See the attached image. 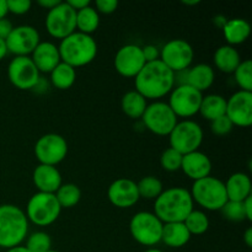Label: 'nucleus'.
Segmentation results:
<instances>
[{"label":"nucleus","instance_id":"1","mask_svg":"<svg viewBox=\"0 0 252 252\" xmlns=\"http://www.w3.org/2000/svg\"><path fill=\"white\" fill-rule=\"evenodd\" d=\"M135 91L147 100H158L171 93L175 86L174 71L170 70L161 61L145 63L134 78Z\"/></svg>","mask_w":252,"mask_h":252},{"label":"nucleus","instance_id":"2","mask_svg":"<svg viewBox=\"0 0 252 252\" xmlns=\"http://www.w3.org/2000/svg\"><path fill=\"white\" fill-rule=\"evenodd\" d=\"M193 199L189 189L184 187H171L161 192L154 201V214L166 223L184 221L193 211Z\"/></svg>","mask_w":252,"mask_h":252},{"label":"nucleus","instance_id":"3","mask_svg":"<svg viewBox=\"0 0 252 252\" xmlns=\"http://www.w3.org/2000/svg\"><path fill=\"white\" fill-rule=\"evenodd\" d=\"M29 234V219L20 207L15 204L0 206V248L20 246Z\"/></svg>","mask_w":252,"mask_h":252},{"label":"nucleus","instance_id":"4","mask_svg":"<svg viewBox=\"0 0 252 252\" xmlns=\"http://www.w3.org/2000/svg\"><path fill=\"white\" fill-rule=\"evenodd\" d=\"M58 49L61 61L73 68L88 65L97 56V43L93 36L78 31L62 39Z\"/></svg>","mask_w":252,"mask_h":252},{"label":"nucleus","instance_id":"5","mask_svg":"<svg viewBox=\"0 0 252 252\" xmlns=\"http://www.w3.org/2000/svg\"><path fill=\"white\" fill-rule=\"evenodd\" d=\"M189 193L193 203H197L207 211H220L228 202L225 185L214 176H207L194 181Z\"/></svg>","mask_w":252,"mask_h":252},{"label":"nucleus","instance_id":"6","mask_svg":"<svg viewBox=\"0 0 252 252\" xmlns=\"http://www.w3.org/2000/svg\"><path fill=\"white\" fill-rule=\"evenodd\" d=\"M164 223L152 212H138L129 221V231L138 244L148 248L161 243Z\"/></svg>","mask_w":252,"mask_h":252},{"label":"nucleus","instance_id":"7","mask_svg":"<svg viewBox=\"0 0 252 252\" xmlns=\"http://www.w3.org/2000/svg\"><path fill=\"white\" fill-rule=\"evenodd\" d=\"M62 208L54 193L37 192L29 199L26 214L29 221L38 226H48L61 216Z\"/></svg>","mask_w":252,"mask_h":252},{"label":"nucleus","instance_id":"8","mask_svg":"<svg viewBox=\"0 0 252 252\" xmlns=\"http://www.w3.org/2000/svg\"><path fill=\"white\" fill-rule=\"evenodd\" d=\"M170 148L177 150L182 155L197 152L203 143V129L192 120L177 122L169 134Z\"/></svg>","mask_w":252,"mask_h":252},{"label":"nucleus","instance_id":"9","mask_svg":"<svg viewBox=\"0 0 252 252\" xmlns=\"http://www.w3.org/2000/svg\"><path fill=\"white\" fill-rule=\"evenodd\" d=\"M142 121L145 128L157 135H169L179 122L169 103L162 101H154L148 105Z\"/></svg>","mask_w":252,"mask_h":252},{"label":"nucleus","instance_id":"10","mask_svg":"<svg viewBox=\"0 0 252 252\" xmlns=\"http://www.w3.org/2000/svg\"><path fill=\"white\" fill-rule=\"evenodd\" d=\"M46 29L52 37L62 41L76 31V11L66 1H61L47 12Z\"/></svg>","mask_w":252,"mask_h":252},{"label":"nucleus","instance_id":"11","mask_svg":"<svg viewBox=\"0 0 252 252\" xmlns=\"http://www.w3.org/2000/svg\"><path fill=\"white\" fill-rule=\"evenodd\" d=\"M193 47L181 38L166 42L160 49V61L174 73L189 69L193 62Z\"/></svg>","mask_w":252,"mask_h":252},{"label":"nucleus","instance_id":"12","mask_svg":"<svg viewBox=\"0 0 252 252\" xmlns=\"http://www.w3.org/2000/svg\"><path fill=\"white\" fill-rule=\"evenodd\" d=\"M68 154L65 138L57 133H48L38 138L34 144V155L39 164L57 166Z\"/></svg>","mask_w":252,"mask_h":252},{"label":"nucleus","instance_id":"13","mask_svg":"<svg viewBox=\"0 0 252 252\" xmlns=\"http://www.w3.org/2000/svg\"><path fill=\"white\" fill-rule=\"evenodd\" d=\"M203 94L189 85H179L170 93L169 106L176 117L189 118L199 112Z\"/></svg>","mask_w":252,"mask_h":252},{"label":"nucleus","instance_id":"14","mask_svg":"<svg viewBox=\"0 0 252 252\" xmlns=\"http://www.w3.org/2000/svg\"><path fill=\"white\" fill-rule=\"evenodd\" d=\"M41 42L38 31L30 25H20L12 29L5 39L7 53L15 57H30Z\"/></svg>","mask_w":252,"mask_h":252},{"label":"nucleus","instance_id":"15","mask_svg":"<svg viewBox=\"0 0 252 252\" xmlns=\"http://www.w3.org/2000/svg\"><path fill=\"white\" fill-rule=\"evenodd\" d=\"M7 78L15 88L30 90L38 84L39 71L31 57H15L7 66Z\"/></svg>","mask_w":252,"mask_h":252},{"label":"nucleus","instance_id":"16","mask_svg":"<svg viewBox=\"0 0 252 252\" xmlns=\"http://www.w3.org/2000/svg\"><path fill=\"white\" fill-rule=\"evenodd\" d=\"M226 117L236 127H250L252 123V93L239 90L226 100Z\"/></svg>","mask_w":252,"mask_h":252},{"label":"nucleus","instance_id":"17","mask_svg":"<svg viewBox=\"0 0 252 252\" xmlns=\"http://www.w3.org/2000/svg\"><path fill=\"white\" fill-rule=\"evenodd\" d=\"M142 47L137 44H126L121 47L115 57V69L125 78H135L145 65Z\"/></svg>","mask_w":252,"mask_h":252},{"label":"nucleus","instance_id":"18","mask_svg":"<svg viewBox=\"0 0 252 252\" xmlns=\"http://www.w3.org/2000/svg\"><path fill=\"white\" fill-rule=\"evenodd\" d=\"M108 201L117 208H130L139 201L137 182L130 179H117L110 185L107 189Z\"/></svg>","mask_w":252,"mask_h":252},{"label":"nucleus","instance_id":"19","mask_svg":"<svg viewBox=\"0 0 252 252\" xmlns=\"http://www.w3.org/2000/svg\"><path fill=\"white\" fill-rule=\"evenodd\" d=\"M181 170L189 179L193 180L194 182L197 180L211 176L212 161L208 158V155L197 150V152L184 155Z\"/></svg>","mask_w":252,"mask_h":252},{"label":"nucleus","instance_id":"20","mask_svg":"<svg viewBox=\"0 0 252 252\" xmlns=\"http://www.w3.org/2000/svg\"><path fill=\"white\" fill-rule=\"evenodd\" d=\"M31 56L32 62L39 73H51L62 62L58 46L52 42H39Z\"/></svg>","mask_w":252,"mask_h":252},{"label":"nucleus","instance_id":"21","mask_svg":"<svg viewBox=\"0 0 252 252\" xmlns=\"http://www.w3.org/2000/svg\"><path fill=\"white\" fill-rule=\"evenodd\" d=\"M32 180L38 192L44 193H56L63 184L59 170L51 165H37L32 174Z\"/></svg>","mask_w":252,"mask_h":252},{"label":"nucleus","instance_id":"22","mask_svg":"<svg viewBox=\"0 0 252 252\" xmlns=\"http://www.w3.org/2000/svg\"><path fill=\"white\" fill-rule=\"evenodd\" d=\"M224 185H225L228 201L243 202L252 193L251 179L245 172H235L230 175Z\"/></svg>","mask_w":252,"mask_h":252},{"label":"nucleus","instance_id":"23","mask_svg":"<svg viewBox=\"0 0 252 252\" xmlns=\"http://www.w3.org/2000/svg\"><path fill=\"white\" fill-rule=\"evenodd\" d=\"M214 79H216V73L209 64L199 63L187 69L186 85L192 86L202 94L213 85Z\"/></svg>","mask_w":252,"mask_h":252},{"label":"nucleus","instance_id":"24","mask_svg":"<svg viewBox=\"0 0 252 252\" xmlns=\"http://www.w3.org/2000/svg\"><path fill=\"white\" fill-rule=\"evenodd\" d=\"M191 234L187 230L184 221L179 223H166L162 226L161 243L172 249H180L187 245L191 239Z\"/></svg>","mask_w":252,"mask_h":252},{"label":"nucleus","instance_id":"25","mask_svg":"<svg viewBox=\"0 0 252 252\" xmlns=\"http://www.w3.org/2000/svg\"><path fill=\"white\" fill-rule=\"evenodd\" d=\"M223 33L229 46H238L244 43L250 37L251 26L246 20L235 17V19L226 20L225 24L223 25Z\"/></svg>","mask_w":252,"mask_h":252},{"label":"nucleus","instance_id":"26","mask_svg":"<svg viewBox=\"0 0 252 252\" xmlns=\"http://www.w3.org/2000/svg\"><path fill=\"white\" fill-rule=\"evenodd\" d=\"M213 62L218 70L231 74L241 63V57L235 47L225 44V46H220L214 52Z\"/></svg>","mask_w":252,"mask_h":252},{"label":"nucleus","instance_id":"27","mask_svg":"<svg viewBox=\"0 0 252 252\" xmlns=\"http://www.w3.org/2000/svg\"><path fill=\"white\" fill-rule=\"evenodd\" d=\"M226 112V98L218 94H211V95L203 96L199 107V113L206 118L207 121L217 120V118L225 116Z\"/></svg>","mask_w":252,"mask_h":252},{"label":"nucleus","instance_id":"28","mask_svg":"<svg viewBox=\"0 0 252 252\" xmlns=\"http://www.w3.org/2000/svg\"><path fill=\"white\" fill-rule=\"evenodd\" d=\"M147 106V98L135 90L126 93L121 100V108H122L123 113L132 120L142 118Z\"/></svg>","mask_w":252,"mask_h":252},{"label":"nucleus","instance_id":"29","mask_svg":"<svg viewBox=\"0 0 252 252\" xmlns=\"http://www.w3.org/2000/svg\"><path fill=\"white\" fill-rule=\"evenodd\" d=\"M49 74H51L52 85L59 90H68L76 80L75 68L63 62H61Z\"/></svg>","mask_w":252,"mask_h":252},{"label":"nucleus","instance_id":"30","mask_svg":"<svg viewBox=\"0 0 252 252\" xmlns=\"http://www.w3.org/2000/svg\"><path fill=\"white\" fill-rule=\"evenodd\" d=\"M100 15L91 4L76 11V31L91 36L98 29Z\"/></svg>","mask_w":252,"mask_h":252},{"label":"nucleus","instance_id":"31","mask_svg":"<svg viewBox=\"0 0 252 252\" xmlns=\"http://www.w3.org/2000/svg\"><path fill=\"white\" fill-rule=\"evenodd\" d=\"M61 208H73L80 202L81 191L75 184H62L54 193Z\"/></svg>","mask_w":252,"mask_h":252},{"label":"nucleus","instance_id":"32","mask_svg":"<svg viewBox=\"0 0 252 252\" xmlns=\"http://www.w3.org/2000/svg\"><path fill=\"white\" fill-rule=\"evenodd\" d=\"M138 192H139L140 198L144 199H157L164 191L161 180L155 176H145L137 182Z\"/></svg>","mask_w":252,"mask_h":252},{"label":"nucleus","instance_id":"33","mask_svg":"<svg viewBox=\"0 0 252 252\" xmlns=\"http://www.w3.org/2000/svg\"><path fill=\"white\" fill-rule=\"evenodd\" d=\"M184 224L186 225L187 230L189 231L191 235H202L206 233L209 228V219L208 216L203 211H197L193 209L186 219L184 220Z\"/></svg>","mask_w":252,"mask_h":252},{"label":"nucleus","instance_id":"34","mask_svg":"<svg viewBox=\"0 0 252 252\" xmlns=\"http://www.w3.org/2000/svg\"><path fill=\"white\" fill-rule=\"evenodd\" d=\"M235 81L241 90L252 93V62L251 59L241 61L238 68L234 71Z\"/></svg>","mask_w":252,"mask_h":252},{"label":"nucleus","instance_id":"35","mask_svg":"<svg viewBox=\"0 0 252 252\" xmlns=\"http://www.w3.org/2000/svg\"><path fill=\"white\" fill-rule=\"evenodd\" d=\"M25 248L30 252H46L52 249V239L44 231H34L27 236Z\"/></svg>","mask_w":252,"mask_h":252},{"label":"nucleus","instance_id":"36","mask_svg":"<svg viewBox=\"0 0 252 252\" xmlns=\"http://www.w3.org/2000/svg\"><path fill=\"white\" fill-rule=\"evenodd\" d=\"M182 158L184 155L172 148H167L160 155V165L164 170L169 172H175L181 170Z\"/></svg>","mask_w":252,"mask_h":252},{"label":"nucleus","instance_id":"37","mask_svg":"<svg viewBox=\"0 0 252 252\" xmlns=\"http://www.w3.org/2000/svg\"><path fill=\"white\" fill-rule=\"evenodd\" d=\"M244 202V201H243ZM243 202L228 201L220 209L221 214L225 219L230 221H243L246 220L245 211H244Z\"/></svg>","mask_w":252,"mask_h":252},{"label":"nucleus","instance_id":"38","mask_svg":"<svg viewBox=\"0 0 252 252\" xmlns=\"http://www.w3.org/2000/svg\"><path fill=\"white\" fill-rule=\"evenodd\" d=\"M234 126L226 116L217 118L211 122V130L216 135H226L233 130Z\"/></svg>","mask_w":252,"mask_h":252},{"label":"nucleus","instance_id":"39","mask_svg":"<svg viewBox=\"0 0 252 252\" xmlns=\"http://www.w3.org/2000/svg\"><path fill=\"white\" fill-rule=\"evenodd\" d=\"M7 10L14 15H25L30 11L32 2L30 0H6Z\"/></svg>","mask_w":252,"mask_h":252},{"label":"nucleus","instance_id":"40","mask_svg":"<svg viewBox=\"0 0 252 252\" xmlns=\"http://www.w3.org/2000/svg\"><path fill=\"white\" fill-rule=\"evenodd\" d=\"M120 2L117 0H96L95 1V9L97 12L101 14L110 15L117 10Z\"/></svg>","mask_w":252,"mask_h":252},{"label":"nucleus","instance_id":"41","mask_svg":"<svg viewBox=\"0 0 252 252\" xmlns=\"http://www.w3.org/2000/svg\"><path fill=\"white\" fill-rule=\"evenodd\" d=\"M142 52L147 63L160 59V49L154 44H147V46L142 47Z\"/></svg>","mask_w":252,"mask_h":252},{"label":"nucleus","instance_id":"42","mask_svg":"<svg viewBox=\"0 0 252 252\" xmlns=\"http://www.w3.org/2000/svg\"><path fill=\"white\" fill-rule=\"evenodd\" d=\"M12 29H14V26H12L10 20H7L6 17L0 20V39H4L5 41L10 34V32L12 31Z\"/></svg>","mask_w":252,"mask_h":252},{"label":"nucleus","instance_id":"43","mask_svg":"<svg viewBox=\"0 0 252 252\" xmlns=\"http://www.w3.org/2000/svg\"><path fill=\"white\" fill-rule=\"evenodd\" d=\"M68 5L70 7H73L74 10H75V11H79V10H81V9H84V7H86V6H89V5L91 4L90 1H89V0H68Z\"/></svg>","mask_w":252,"mask_h":252},{"label":"nucleus","instance_id":"44","mask_svg":"<svg viewBox=\"0 0 252 252\" xmlns=\"http://www.w3.org/2000/svg\"><path fill=\"white\" fill-rule=\"evenodd\" d=\"M243 203H244V211H245L246 220L251 221L252 220V194L250 197H248Z\"/></svg>","mask_w":252,"mask_h":252},{"label":"nucleus","instance_id":"45","mask_svg":"<svg viewBox=\"0 0 252 252\" xmlns=\"http://www.w3.org/2000/svg\"><path fill=\"white\" fill-rule=\"evenodd\" d=\"M59 2H61V0H38L37 4H38L41 7H43V9L51 10L53 9L54 6H57Z\"/></svg>","mask_w":252,"mask_h":252},{"label":"nucleus","instance_id":"46","mask_svg":"<svg viewBox=\"0 0 252 252\" xmlns=\"http://www.w3.org/2000/svg\"><path fill=\"white\" fill-rule=\"evenodd\" d=\"M244 241H245V244L248 248H251L252 246V228L246 229L245 234H244Z\"/></svg>","mask_w":252,"mask_h":252},{"label":"nucleus","instance_id":"47","mask_svg":"<svg viewBox=\"0 0 252 252\" xmlns=\"http://www.w3.org/2000/svg\"><path fill=\"white\" fill-rule=\"evenodd\" d=\"M7 12H9V10H7L6 0H0V20L5 19Z\"/></svg>","mask_w":252,"mask_h":252},{"label":"nucleus","instance_id":"48","mask_svg":"<svg viewBox=\"0 0 252 252\" xmlns=\"http://www.w3.org/2000/svg\"><path fill=\"white\" fill-rule=\"evenodd\" d=\"M6 54H7L6 43H5L4 39H0V62L6 57Z\"/></svg>","mask_w":252,"mask_h":252},{"label":"nucleus","instance_id":"49","mask_svg":"<svg viewBox=\"0 0 252 252\" xmlns=\"http://www.w3.org/2000/svg\"><path fill=\"white\" fill-rule=\"evenodd\" d=\"M6 252H30L27 250L25 246L20 245V246H16V248H12V249H9V250H6Z\"/></svg>","mask_w":252,"mask_h":252},{"label":"nucleus","instance_id":"50","mask_svg":"<svg viewBox=\"0 0 252 252\" xmlns=\"http://www.w3.org/2000/svg\"><path fill=\"white\" fill-rule=\"evenodd\" d=\"M199 0H193V1H192V0H182V4L184 5H198L199 4Z\"/></svg>","mask_w":252,"mask_h":252},{"label":"nucleus","instance_id":"51","mask_svg":"<svg viewBox=\"0 0 252 252\" xmlns=\"http://www.w3.org/2000/svg\"><path fill=\"white\" fill-rule=\"evenodd\" d=\"M144 252H164V251L159 250V249H155V248H149L148 250H145Z\"/></svg>","mask_w":252,"mask_h":252},{"label":"nucleus","instance_id":"52","mask_svg":"<svg viewBox=\"0 0 252 252\" xmlns=\"http://www.w3.org/2000/svg\"><path fill=\"white\" fill-rule=\"evenodd\" d=\"M46 252H59V251H57V250H53V249H51V250H48V251H46Z\"/></svg>","mask_w":252,"mask_h":252}]
</instances>
